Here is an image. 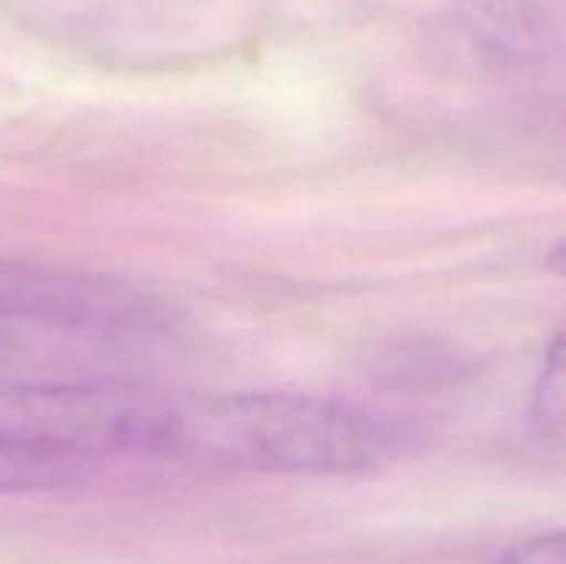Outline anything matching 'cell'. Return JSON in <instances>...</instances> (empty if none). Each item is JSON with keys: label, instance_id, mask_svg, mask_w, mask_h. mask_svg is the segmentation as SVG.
<instances>
[{"label": "cell", "instance_id": "cell-3", "mask_svg": "<svg viewBox=\"0 0 566 564\" xmlns=\"http://www.w3.org/2000/svg\"><path fill=\"white\" fill-rule=\"evenodd\" d=\"M175 398L138 385L94 382L22 393L9 429L97 459L103 451H166Z\"/></svg>", "mask_w": 566, "mask_h": 564}, {"label": "cell", "instance_id": "cell-2", "mask_svg": "<svg viewBox=\"0 0 566 564\" xmlns=\"http://www.w3.org/2000/svg\"><path fill=\"white\" fill-rule=\"evenodd\" d=\"M0 315L86 335H147L171 324L169 304L133 282L14 258H0Z\"/></svg>", "mask_w": 566, "mask_h": 564}, {"label": "cell", "instance_id": "cell-7", "mask_svg": "<svg viewBox=\"0 0 566 564\" xmlns=\"http://www.w3.org/2000/svg\"><path fill=\"white\" fill-rule=\"evenodd\" d=\"M534 415L539 429L553 440H562L566 426V343L564 335H556L551 352L545 357L539 387L534 396Z\"/></svg>", "mask_w": 566, "mask_h": 564}, {"label": "cell", "instance_id": "cell-5", "mask_svg": "<svg viewBox=\"0 0 566 564\" xmlns=\"http://www.w3.org/2000/svg\"><path fill=\"white\" fill-rule=\"evenodd\" d=\"M94 462V457L59 442L0 426V495L72 487L92 476Z\"/></svg>", "mask_w": 566, "mask_h": 564}, {"label": "cell", "instance_id": "cell-8", "mask_svg": "<svg viewBox=\"0 0 566 564\" xmlns=\"http://www.w3.org/2000/svg\"><path fill=\"white\" fill-rule=\"evenodd\" d=\"M503 564H566V542L562 531L539 534L503 556Z\"/></svg>", "mask_w": 566, "mask_h": 564}, {"label": "cell", "instance_id": "cell-4", "mask_svg": "<svg viewBox=\"0 0 566 564\" xmlns=\"http://www.w3.org/2000/svg\"><path fill=\"white\" fill-rule=\"evenodd\" d=\"M453 28L486 61L509 66L558 59L566 0H453Z\"/></svg>", "mask_w": 566, "mask_h": 564}, {"label": "cell", "instance_id": "cell-6", "mask_svg": "<svg viewBox=\"0 0 566 564\" xmlns=\"http://www.w3.org/2000/svg\"><path fill=\"white\" fill-rule=\"evenodd\" d=\"M453 370H462V363L448 357L446 348L437 346H418V343H403V346L390 348V357L381 354L376 363L374 374L381 376L385 385L412 387L420 382L437 385V379H451Z\"/></svg>", "mask_w": 566, "mask_h": 564}, {"label": "cell", "instance_id": "cell-1", "mask_svg": "<svg viewBox=\"0 0 566 564\" xmlns=\"http://www.w3.org/2000/svg\"><path fill=\"white\" fill-rule=\"evenodd\" d=\"M387 420L304 393H232L171 409L166 453L265 473H359L403 453Z\"/></svg>", "mask_w": 566, "mask_h": 564}]
</instances>
